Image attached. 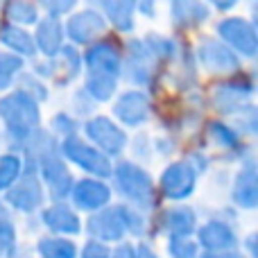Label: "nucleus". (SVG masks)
Returning a JSON list of instances; mask_svg holds the SVG:
<instances>
[]
</instances>
